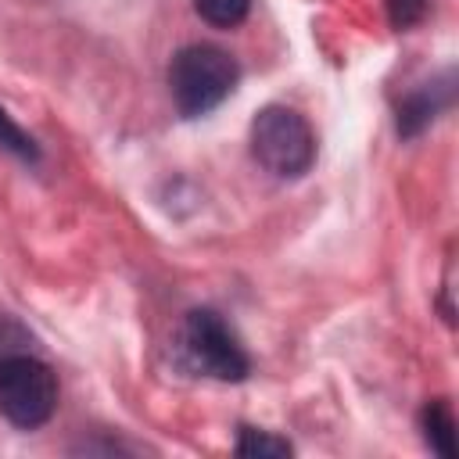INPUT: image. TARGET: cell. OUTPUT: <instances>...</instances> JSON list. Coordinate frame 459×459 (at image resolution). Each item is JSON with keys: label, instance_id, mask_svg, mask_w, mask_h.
<instances>
[{"label": "cell", "instance_id": "cell-1", "mask_svg": "<svg viewBox=\"0 0 459 459\" xmlns=\"http://www.w3.org/2000/svg\"><path fill=\"white\" fill-rule=\"evenodd\" d=\"M237 61L215 43H190L169 61V93L179 115L197 118L219 108L237 86Z\"/></svg>", "mask_w": 459, "mask_h": 459}, {"label": "cell", "instance_id": "cell-2", "mask_svg": "<svg viewBox=\"0 0 459 459\" xmlns=\"http://www.w3.org/2000/svg\"><path fill=\"white\" fill-rule=\"evenodd\" d=\"M251 154L265 172L301 179L316 161V133L294 108L269 104L251 122Z\"/></svg>", "mask_w": 459, "mask_h": 459}, {"label": "cell", "instance_id": "cell-3", "mask_svg": "<svg viewBox=\"0 0 459 459\" xmlns=\"http://www.w3.org/2000/svg\"><path fill=\"white\" fill-rule=\"evenodd\" d=\"M179 355L194 373L212 380H244L251 373V359L244 344L215 308H190L183 316Z\"/></svg>", "mask_w": 459, "mask_h": 459}, {"label": "cell", "instance_id": "cell-4", "mask_svg": "<svg viewBox=\"0 0 459 459\" xmlns=\"http://www.w3.org/2000/svg\"><path fill=\"white\" fill-rule=\"evenodd\" d=\"M57 409V377L54 369L32 355H4L0 359V416L22 430L43 427Z\"/></svg>", "mask_w": 459, "mask_h": 459}, {"label": "cell", "instance_id": "cell-5", "mask_svg": "<svg viewBox=\"0 0 459 459\" xmlns=\"http://www.w3.org/2000/svg\"><path fill=\"white\" fill-rule=\"evenodd\" d=\"M441 104H448V93H445L437 82H434V86H420L416 93H409V97L398 104V133H402V136L423 133V129L434 122V115H437Z\"/></svg>", "mask_w": 459, "mask_h": 459}, {"label": "cell", "instance_id": "cell-6", "mask_svg": "<svg viewBox=\"0 0 459 459\" xmlns=\"http://www.w3.org/2000/svg\"><path fill=\"white\" fill-rule=\"evenodd\" d=\"M420 427H423L427 445H430L437 455H445V459L455 455V412H452V405H448L445 398H434V402L423 405Z\"/></svg>", "mask_w": 459, "mask_h": 459}, {"label": "cell", "instance_id": "cell-7", "mask_svg": "<svg viewBox=\"0 0 459 459\" xmlns=\"http://www.w3.org/2000/svg\"><path fill=\"white\" fill-rule=\"evenodd\" d=\"M233 452L244 455V459H283V455H290L294 448H290V441H283V437H276V434H269V430L240 427V437H237Z\"/></svg>", "mask_w": 459, "mask_h": 459}, {"label": "cell", "instance_id": "cell-8", "mask_svg": "<svg viewBox=\"0 0 459 459\" xmlns=\"http://www.w3.org/2000/svg\"><path fill=\"white\" fill-rule=\"evenodd\" d=\"M194 7H197V14H201L208 25H215V29H233V25H240V22L247 18L251 0H194Z\"/></svg>", "mask_w": 459, "mask_h": 459}, {"label": "cell", "instance_id": "cell-9", "mask_svg": "<svg viewBox=\"0 0 459 459\" xmlns=\"http://www.w3.org/2000/svg\"><path fill=\"white\" fill-rule=\"evenodd\" d=\"M0 147H7L11 154H18L22 161H39V147H36V140L0 108Z\"/></svg>", "mask_w": 459, "mask_h": 459}, {"label": "cell", "instance_id": "cell-10", "mask_svg": "<svg viewBox=\"0 0 459 459\" xmlns=\"http://www.w3.org/2000/svg\"><path fill=\"white\" fill-rule=\"evenodd\" d=\"M427 7L430 0H387V22L402 32V29H412L427 18Z\"/></svg>", "mask_w": 459, "mask_h": 459}, {"label": "cell", "instance_id": "cell-11", "mask_svg": "<svg viewBox=\"0 0 459 459\" xmlns=\"http://www.w3.org/2000/svg\"><path fill=\"white\" fill-rule=\"evenodd\" d=\"M18 351H32V337L14 319H0V359L18 355Z\"/></svg>", "mask_w": 459, "mask_h": 459}]
</instances>
